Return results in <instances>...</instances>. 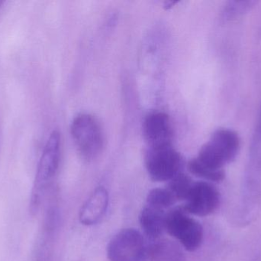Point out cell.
Returning <instances> with one entry per match:
<instances>
[{
	"instance_id": "7c38bea8",
	"label": "cell",
	"mask_w": 261,
	"mask_h": 261,
	"mask_svg": "<svg viewBox=\"0 0 261 261\" xmlns=\"http://www.w3.org/2000/svg\"><path fill=\"white\" fill-rule=\"evenodd\" d=\"M257 1H228L225 3L221 14L223 22H229L248 13L257 5Z\"/></svg>"
},
{
	"instance_id": "9a60e30c",
	"label": "cell",
	"mask_w": 261,
	"mask_h": 261,
	"mask_svg": "<svg viewBox=\"0 0 261 261\" xmlns=\"http://www.w3.org/2000/svg\"><path fill=\"white\" fill-rule=\"evenodd\" d=\"M188 170L194 176L210 182H221L225 177V170L213 171L201 165L196 159H193L189 162Z\"/></svg>"
},
{
	"instance_id": "ba28073f",
	"label": "cell",
	"mask_w": 261,
	"mask_h": 261,
	"mask_svg": "<svg viewBox=\"0 0 261 261\" xmlns=\"http://www.w3.org/2000/svg\"><path fill=\"white\" fill-rule=\"evenodd\" d=\"M143 133L149 148L172 145L173 128L168 115L159 111L149 113L143 124Z\"/></svg>"
},
{
	"instance_id": "5b68a950",
	"label": "cell",
	"mask_w": 261,
	"mask_h": 261,
	"mask_svg": "<svg viewBox=\"0 0 261 261\" xmlns=\"http://www.w3.org/2000/svg\"><path fill=\"white\" fill-rule=\"evenodd\" d=\"M148 254L149 246L145 239L134 228L118 232L107 247V255L111 261H143Z\"/></svg>"
},
{
	"instance_id": "4fadbf2b",
	"label": "cell",
	"mask_w": 261,
	"mask_h": 261,
	"mask_svg": "<svg viewBox=\"0 0 261 261\" xmlns=\"http://www.w3.org/2000/svg\"><path fill=\"white\" fill-rule=\"evenodd\" d=\"M177 202L167 188H156L150 190L147 196V205L156 209L165 211Z\"/></svg>"
},
{
	"instance_id": "3957f363",
	"label": "cell",
	"mask_w": 261,
	"mask_h": 261,
	"mask_svg": "<svg viewBox=\"0 0 261 261\" xmlns=\"http://www.w3.org/2000/svg\"><path fill=\"white\" fill-rule=\"evenodd\" d=\"M165 231L190 252L199 249L203 242V228L184 206L176 207L166 213Z\"/></svg>"
},
{
	"instance_id": "9c48e42d",
	"label": "cell",
	"mask_w": 261,
	"mask_h": 261,
	"mask_svg": "<svg viewBox=\"0 0 261 261\" xmlns=\"http://www.w3.org/2000/svg\"><path fill=\"white\" fill-rule=\"evenodd\" d=\"M108 205V191L104 187H98L83 205L80 212V221L87 226L96 225L103 217Z\"/></svg>"
},
{
	"instance_id": "6da1fadb",
	"label": "cell",
	"mask_w": 261,
	"mask_h": 261,
	"mask_svg": "<svg viewBox=\"0 0 261 261\" xmlns=\"http://www.w3.org/2000/svg\"><path fill=\"white\" fill-rule=\"evenodd\" d=\"M240 148L241 139L237 132L231 129H218L201 147L195 159L207 169L223 171L225 165L236 159Z\"/></svg>"
},
{
	"instance_id": "7a4b0ae2",
	"label": "cell",
	"mask_w": 261,
	"mask_h": 261,
	"mask_svg": "<svg viewBox=\"0 0 261 261\" xmlns=\"http://www.w3.org/2000/svg\"><path fill=\"white\" fill-rule=\"evenodd\" d=\"M61 144L59 132L54 130L44 145L37 167L29 202V211L32 216L38 212L44 191L58 172L61 159Z\"/></svg>"
},
{
	"instance_id": "30bf717a",
	"label": "cell",
	"mask_w": 261,
	"mask_h": 261,
	"mask_svg": "<svg viewBox=\"0 0 261 261\" xmlns=\"http://www.w3.org/2000/svg\"><path fill=\"white\" fill-rule=\"evenodd\" d=\"M166 213L162 210L146 205L140 213L139 222L145 235L156 240L165 231Z\"/></svg>"
},
{
	"instance_id": "52a82bcc",
	"label": "cell",
	"mask_w": 261,
	"mask_h": 261,
	"mask_svg": "<svg viewBox=\"0 0 261 261\" xmlns=\"http://www.w3.org/2000/svg\"><path fill=\"white\" fill-rule=\"evenodd\" d=\"M220 193L208 182H193L184 205L190 215L205 217L214 213L220 205Z\"/></svg>"
},
{
	"instance_id": "2e32d148",
	"label": "cell",
	"mask_w": 261,
	"mask_h": 261,
	"mask_svg": "<svg viewBox=\"0 0 261 261\" xmlns=\"http://www.w3.org/2000/svg\"><path fill=\"white\" fill-rule=\"evenodd\" d=\"M3 3H4V2L0 1V8L2 7V6H3Z\"/></svg>"
},
{
	"instance_id": "277c9868",
	"label": "cell",
	"mask_w": 261,
	"mask_h": 261,
	"mask_svg": "<svg viewBox=\"0 0 261 261\" xmlns=\"http://www.w3.org/2000/svg\"><path fill=\"white\" fill-rule=\"evenodd\" d=\"M70 130L75 145L83 158L91 160L102 153L103 133L94 116L87 113L78 115L72 122Z\"/></svg>"
},
{
	"instance_id": "8fae6325",
	"label": "cell",
	"mask_w": 261,
	"mask_h": 261,
	"mask_svg": "<svg viewBox=\"0 0 261 261\" xmlns=\"http://www.w3.org/2000/svg\"><path fill=\"white\" fill-rule=\"evenodd\" d=\"M151 261H185V254L181 246L172 241H158L149 247Z\"/></svg>"
},
{
	"instance_id": "5bb4252c",
	"label": "cell",
	"mask_w": 261,
	"mask_h": 261,
	"mask_svg": "<svg viewBox=\"0 0 261 261\" xmlns=\"http://www.w3.org/2000/svg\"><path fill=\"white\" fill-rule=\"evenodd\" d=\"M193 184V180L190 176L179 173L170 179L167 188L174 196L176 201H186Z\"/></svg>"
},
{
	"instance_id": "8992f818",
	"label": "cell",
	"mask_w": 261,
	"mask_h": 261,
	"mask_svg": "<svg viewBox=\"0 0 261 261\" xmlns=\"http://www.w3.org/2000/svg\"><path fill=\"white\" fill-rule=\"evenodd\" d=\"M182 164L180 154L172 145L149 148L146 155V168L154 182L170 181L181 173Z\"/></svg>"
}]
</instances>
